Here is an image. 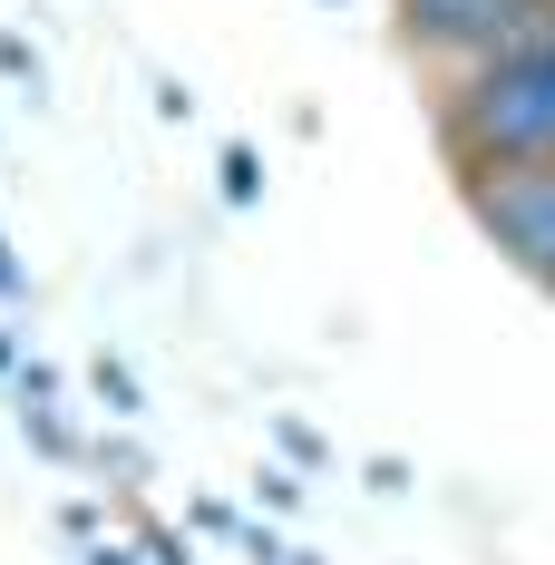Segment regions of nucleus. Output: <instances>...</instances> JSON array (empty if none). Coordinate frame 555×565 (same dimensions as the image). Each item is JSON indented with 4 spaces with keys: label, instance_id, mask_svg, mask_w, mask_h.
<instances>
[{
    "label": "nucleus",
    "instance_id": "obj_15",
    "mask_svg": "<svg viewBox=\"0 0 555 565\" xmlns=\"http://www.w3.org/2000/svg\"><path fill=\"white\" fill-rule=\"evenodd\" d=\"M546 50H555V30H546Z\"/></svg>",
    "mask_w": 555,
    "mask_h": 565
},
{
    "label": "nucleus",
    "instance_id": "obj_13",
    "mask_svg": "<svg viewBox=\"0 0 555 565\" xmlns=\"http://www.w3.org/2000/svg\"><path fill=\"white\" fill-rule=\"evenodd\" d=\"M88 565H137V546H88Z\"/></svg>",
    "mask_w": 555,
    "mask_h": 565
},
{
    "label": "nucleus",
    "instance_id": "obj_11",
    "mask_svg": "<svg viewBox=\"0 0 555 565\" xmlns=\"http://www.w3.org/2000/svg\"><path fill=\"white\" fill-rule=\"evenodd\" d=\"M20 292H30V274H20V264H10V244H0V302H20Z\"/></svg>",
    "mask_w": 555,
    "mask_h": 565
},
{
    "label": "nucleus",
    "instance_id": "obj_5",
    "mask_svg": "<svg viewBox=\"0 0 555 565\" xmlns=\"http://www.w3.org/2000/svg\"><path fill=\"white\" fill-rule=\"evenodd\" d=\"M20 429H30V449H50V458H78V429H68L58 409H20Z\"/></svg>",
    "mask_w": 555,
    "mask_h": 565
},
{
    "label": "nucleus",
    "instance_id": "obj_14",
    "mask_svg": "<svg viewBox=\"0 0 555 565\" xmlns=\"http://www.w3.org/2000/svg\"><path fill=\"white\" fill-rule=\"evenodd\" d=\"M282 565H312V556H282Z\"/></svg>",
    "mask_w": 555,
    "mask_h": 565
},
{
    "label": "nucleus",
    "instance_id": "obj_3",
    "mask_svg": "<svg viewBox=\"0 0 555 565\" xmlns=\"http://www.w3.org/2000/svg\"><path fill=\"white\" fill-rule=\"evenodd\" d=\"M468 215H478V234H488L526 282H546V292H555V157L468 175Z\"/></svg>",
    "mask_w": 555,
    "mask_h": 565
},
{
    "label": "nucleus",
    "instance_id": "obj_6",
    "mask_svg": "<svg viewBox=\"0 0 555 565\" xmlns=\"http://www.w3.org/2000/svg\"><path fill=\"white\" fill-rule=\"evenodd\" d=\"M137 565H195V546L175 526H137Z\"/></svg>",
    "mask_w": 555,
    "mask_h": 565
},
{
    "label": "nucleus",
    "instance_id": "obj_8",
    "mask_svg": "<svg viewBox=\"0 0 555 565\" xmlns=\"http://www.w3.org/2000/svg\"><path fill=\"white\" fill-rule=\"evenodd\" d=\"M98 468H117V478H147V458H137V439H98Z\"/></svg>",
    "mask_w": 555,
    "mask_h": 565
},
{
    "label": "nucleus",
    "instance_id": "obj_9",
    "mask_svg": "<svg viewBox=\"0 0 555 565\" xmlns=\"http://www.w3.org/2000/svg\"><path fill=\"white\" fill-rule=\"evenodd\" d=\"M254 185H264V175H254V157H244V147H234V157H224V195H234V205H244V195H254Z\"/></svg>",
    "mask_w": 555,
    "mask_h": 565
},
{
    "label": "nucleus",
    "instance_id": "obj_10",
    "mask_svg": "<svg viewBox=\"0 0 555 565\" xmlns=\"http://www.w3.org/2000/svg\"><path fill=\"white\" fill-rule=\"evenodd\" d=\"M0 68H10V78H30V88H40V58H30V40H10V30H0Z\"/></svg>",
    "mask_w": 555,
    "mask_h": 565
},
{
    "label": "nucleus",
    "instance_id": "obj_2",
    "mask_svg": "<svg viewBox=\"0 0 555 565\" xmlns=\"http://www.w3.org/2000/svg\"><path fill=\"white\" fill-rule=\"evenodd\" d=\"M555 30V0H399V40L439 78H468L488 58H516Z\"/></svg>",
    "mask_w": 555,
    "mask_h": 565
},
{
    "label": "nucleus",
    "instance_id": "obj_1",
    "mask_svg": "<svg viewBox=\"0 0 555 565\" xmlns=\"http://www.w3.org/2000/svg\"><path fill=\"white\" fill-rule=\"evenodd\" d=\"M439 147H448V167H458V185L555 157V50L546 40L516 50V58H488L468 78H448L439 88Z\"/></svg>",
    "mask_w": 555,
    "mask_h": 565
},
{
    "label": "nucleus",
    "instance_id": "obj_12",
    "mask_svg": "<svg viewBox=\"0 0 555 565\" xmlns=\"http://www.w3.org/2000/svg\"><path fill=\"white\" fill-rule=\"evenodd\" d=\"M20 361H30V351H20V341L0 332V381H20Z\"/></svg>",
    "mask_w": 555,
    "mask_h": 565
},
{
    "label": "nucleus",
    "instance_id": "obj_4",
    "mask_svg": "<svg viewBox=\"0 0 555 565\" xmlns=\"http://www.w3.org/2000/svg\"><path fill=\"white\" fill-rule=\"evenodd\" d=\"M88 391H98V409H108V419H137V409H147V399H137V381H127V361H98V371H88Z\"/></svg>",
    "mask_w": 555,
    "mask_h": 565
},
{
    "label": "nucleus",
    "instance_id": "obj_7",
    "mask_svg": "<svg viewBox=\"0 0 555 565\" xmlns=\"http://www.w3.org/2000/svg\"><path fill=\"white\" fill-rule=\"evenodd\" d=\"M254 488H264V508H302V478H292V468H264Z\"/></svg>",
    "mask_w": 555,
    "mask_h": 565
}]
</instances>
